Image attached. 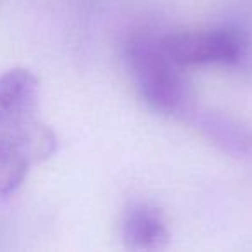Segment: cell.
Instances as JSON below:
<instances>
[{"mask_svg": "<svg viewBox=\"0 0 252 252\" xmlns=\"http://www.w3.org/2000/svg\"><path fill=\"white\" fill-rule=\"evenodd\" d=\"M126 59L138 90L149 105L161 114H187L190 111L187 87L180 67L161 43L151 35H133L126 43Z\"/></svg>", "mask_w": 252, "mask_h": 252, "instance_id": "1", "label": "cell"}, {"mask_svg": "<svg viewBox=\"0 0 252 252\" xmlns=\"http://www.w3.org/2000/svg\"><path fill=\"white\" fill-rule=\"evenodd\" d=\"M56 151V137L36 112L0 119V197L12 193L30 166Z\"/></svg>", "mask_w": 252, "mask_h": 252, "instance_id": "2", "label": "cell"}, {"mask_svg": "<svg viewBox=\"0 0 252 252\" xmlns=\"http://www.w3.org/2000/svg\"><path fill=\"white\" fill-rule=\"evenodd\" d=\"M161 43L178 66L237 64L247 50L244 33L231 28L166 35Z\"/></svg>", "mask_w": 252, "mask_h": 252, "instance_id": "3", "label": "cell"}, {"mask_svg": "<svg viewBox=\"0 0 252 252\" xmlns=\"http://www.w3.org/2000/svg\"><path fill=\"white\" fill-rule=\"evenodd\" d=\"M126 247L135 251H159L169 242L162 213L149 202H133L125 211L121 223Z\"/></svg>", "mask_w": 252, "mask_h": 252, "instance_id": "4", "label": "cell"}, {"mask_svg": "<svg viewBox=\"0 0 252 252\" xmlns=\"http://www.w3.org/2000/svg\"><path fill=\"white\" fill-rule=\"evenodd\" d=\"M195 126L213 144L238 158L252 156V133L230 118H223L213 112L189 111Z\"/></svg>", "mask_w": 252, "mask_h": 252, "instance_id": "5", "label": "cell"}, {"mask_svg": "<svg viewBox=\"0 0 252 252\" xmlns=\"http://www.w3.org/2000/svg\"><path fill=\"white\" fill-rule=\"evenodd\" d=\"M38 111V81L30 71L12 69L0 74V119Z\"/></svg>", "mask_w": 252, "mask_h": 252, "instance_id": "6", "label": "cell"}]
</instances>
